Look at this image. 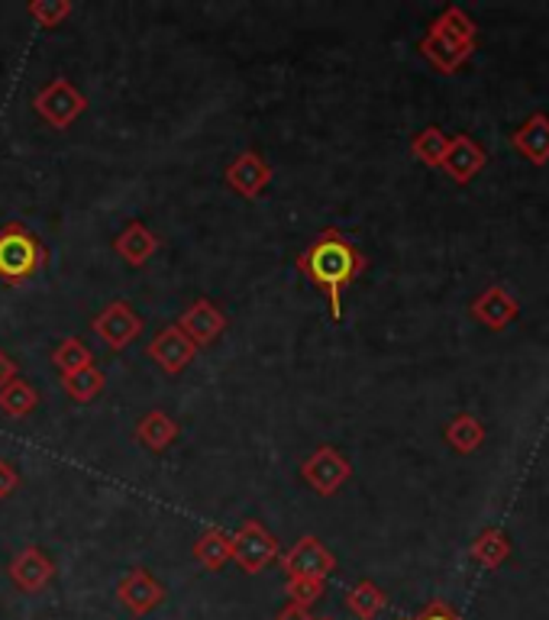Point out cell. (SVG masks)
<instances>
[{"mask_svg":"<svg viewBox=\"0 0 549 620\" xmlns=\"http://www.w3.org/2000/svg\"><path fill=\"white\" fill-rule=\"evenodd\" d=\"M278 556H282V547H278L275 533L265 530L258 520H246V524L240 527V533L233 537V552H230V559H233L246 576H258V572L268 569Z\"/></svg>","mask_w":549,"mask_h":620,"instance_id":"277c9868","label":"cell"},{"mask_svg":"<svg viewBox=\"0 0 549 620\" xmlns=\"http://www.w3.org/2000/svg\"><path fill=\"white\" fill-rule=\"evenodd\" d=\"M13 378H20V365L13 363L7 353H0V388H3V385H10Z\"/></svg>","mask_w":549,"mask_h":620,"instance_id":"1f68e13d","label":"cell"},{"mask_svg":"<svg viewBox=\"0 0 549 620\" xmlns=\"http://www.w3.org/2000/svg\"><path fill=\"white\" fill-rule=\"evenodd\" d=\"M45 246L37 233L23 223H7L0 230V282L10 288H20L33 282L45 265Z\"/></svg>","mask_w":549,"mask_h":620,"instance_id":"7a4b0ae2","label":"cell"},{"mask_svg":"<svg viewBox=\"0 0 549 620\" xmlns=\"http://www.w3.org/2000/svg\"><path fill=\"white\" fill-rule=\"evenodd\" d=\"M179 329L184 336L201 349V346H211L214 339H220V333L226 329V314L220 311L214 301L207 297H197L179 321Z\"/></svg>","mask_w":549,"mask_h":620,"instance_id":"8fae6325","label":"cell"},{"mask_svg":"<svg viewBox=\"0 0 549 620\" xmlns=\"http://www.w3.org/2000/svg\"><path fill=\"white\" fill-rule=\"evenodd\" d=\"M62 388H65V395H69L72 402L78 404L94 402V398L104 392V372H101L98 365H88L84 372L62 378Z\"/></svg>","mask_w":549,"mask_h":620,"instance_id":"cb8c5ba5","label":"cell"},{"mask_svg":"<svg viewBox=\"0 0 549 620\" xmlns=\"http://www.w3.org/2000/svg\"><path fill=\"white\" fill-rule=\"evenodd\" d=\"M385 604H388V594L375 582H368V579L353 585L349 594H346V608L359 620H375L385 611Z\"/></svg>","mask_w":549,"mask_h":620,"instance_id":"ffe728a7","label":"cell"},{"mask_svg":"<svg viewBox=\"0 0 549 620\" xmlns=\"http://www.w3.org/2000/svg\"><path fill=\"white\" fill-rule=\"evenodd\" d=\"M301 478L317 491V495H336L349 478H353V466H349V459L343 456V453H336L333 446H321V449H314L307 459H304V466H301Z\"/></svg>","mask_w":549,"mask_h":620,"instance_id":"8992f818","label":"cell"},{"mask_svg":"<svg viewBox=\"0 0 549 620\" xmlns=\"http://www.w3.org/2000/svg\"><path fill=\"white\" fill-rule=\"evenodd\" d=\"M52 365L62 372V378L84 372L88 365H94V353L78 339V336H65L55 349H52Z\"/></svg>","mask_w":549,"mask_h":620,"instance_id":"7402d4cb","label":"cell"},{"mask_svg":"<svg viewBox=\"0 0 549 620\" xmlns=\"http://www.w3.org/2000/svg\"><path fill=\"white\" fill-rule=\"evenodd\" d=\"M514 146L523 159H530L533 165H547L549 162V116L547 113H533L517 133H514Z\"/></svg>","mask_w":549,"mask_h":620,"instance_id":"2e32d148","label":"cell"},{"mask_svg":"<svg viewBox=\"0 0 549 620\" xmlns=\"http://www.w3.org/2000/svg\"><path fill=\"white\" fill-rule=\"evenodd\" d=\"M39 404V392L30 385V382H23V378H13L10 385H3L0 388V410L7 414V417H27V414H33Z\"/></svg>","mask_w":549,"mask_h":620,"instance_id":"44dd1931","label":"cell"},{"mask_svg":"<svg viewBox=\"0 0 549 620\" xmlns=\"http://www.w3.org/2000/svg\"><path fill=\"white\" fill-rule=\"evenodd\" d=\"M275 620H321L311 614V608H301V604H285L278 614H275Z\"/></svg>","mask_w":549,"mask_h":620,"instance_id":"d6a6232c","label":"cell"},{"mask_svg":"<svg viewBox=\"0 0 549 620\" xmlns=\"http://www.w3.org/2000/svg\"><path fill=\"white\" fill-rule=\"evenodd\" d=\"M401 620H462L449 604H443V601H430L417 618H401Z\"/></svg>","mask_w":549,"mask_h":620,"instance_id":"4dcf8cb0","label":"cell"},{"mask_svg":"<svg viewBox=\"0 0 549 620\" xmlns=\"http://www.w3.org/2000/svg\"><path fill=\"white\" fill-rule=\"evenodd\" d=\"M272 182V165L258 155L256 149H246L243 155H236L230 165H226V184L246 197V201H256L265 194V187Z\"/></svg>","mask_w":549,"mask_h":620,"instance_id":"9c48e42d","label":"cell"},{"mask_svg":"<svg viewBox=\"0 0 549 620\" xmlns=\"http://www.w3.org/2000/svg\"><path fill=\"white\" fill-rule=\"evenodd\" d=\"M472 311H476V317L485 327L505 329L514 317H517V301H514L511 294L505 292L501 285H491V288L472 304Z\"/></svg>","mask_w":549,"mask_h":620,"instance_id":"e0dca14e","label":"cell"},{"mask_svg":"<svg viewBox=\"0 0 549 620\" xmlns=\"http://www.w3.org/2000/svg\"><path fill=\"white\" fill-rule=\"evenodd\" d=\"M113 250H116V256L123 258L126 265H133V268H143L149 258L159 253V236L149 230L146 223H130L116 240H113Z\"/></svg>","mask_w":549,"mask_h":620,"instance_id":"9a60e30c","label":"cell"},{"mask_svg":"<svg viewBox=\"0 0 549 620\" xmlns=\"http://www.w3.org/2000/svg\"><path fill=\"white\" fill-rule=\"evenodd\" d=\"M434 33H443V37L456 39V42H466V45H476V23L459 10V7H446L434 20L430 27Z\"/></svg>","mask_w":549,"mask_h":620,"instance_id":"4316f807","label":"cell"},{"mask_svg":"<svg viewBox=\"0 0 549 620\" xmlns=\"http://www.w3.org/2000/svg\"><path fill=\"white\" fill-rule=\"evenodd\" d=\"M366 268V256L339 233V230H324L301 256H297V272L321 292L327 294L329 314L333 321L343 317V288L359 278Z\"/></svg>","mask_w":549,"mask_h":620,"instance_id":"6da1fadb","label":"cell"},{"mask_svg":"<svg viewBox=\"0 0 549 620\" xmlns=\"http://www.w3.org/2000/svg\"><path fill=\"white\" fill-rule=\"evenodd\" d=\"M33 110L49 126L69 130L74 120L88 110V98L74 88L69 78H55V81L39 88L37 98H33Z\"/></svg>","mask_w":549,"mask_h":620,"instance_id":"3957f363","label":"cell"},{"mask_svg":"<svg viewBox=\"0 0 549 620\" xmlns=\"http://www.w3.org/2000/svg\"><path fill=\"white\" fill-rule=\"evenodd\" d=\"M136 439L152 453H162L179 439V424L165 410H149L136 424Z\"/></svg>","mask_w":549,"mask_h":620,"instance_id":"ac0fdd59","label":"cell"},{"mask_svg":"<svg viewBox=\"0 0 549 620\" xmlns=\"http://www.w3.org/2000/svg\"><path fill=\"white\" fill-rule=\"evenodd\" d=\"M485 162H488V155H485V149L478 146L476 140H469V136H453L439 169H443L453 182L466 184L472 182L478 172L485 169Z\"/></svg>","mask_w":549,"mask_h":620,"instance_id":"4fadbf2b","label":"cell"},{"mask_svg":"<svg viewBox=\"0 0 549 620\" xmlns=\"http://www.w3.org/2000/svg\"><path fill=\"white\" fill-rule=\"evenodd\" d=\"M7 572H10V579H13V585H17L20 591L37 594V591H42L45 585L52 582L55 562L39 547H27L10 559V569H7Z\"/></svg>","mask_w":549,"mask_h":620,"instance_id":"7c38bea8","label":"cell"},{"mask_svg":"<svg viewBox=\"0 0 549 620\" xmlns=\"http://www.w3.org/2000/svg\"><path fill=\"white\" fill-rule=\"evenodd\" d=\"M116 601L133 614V618H146L149 611H155L165 601V585L155 582L146 569H133L116 582Z\"/></svg>","mask_w":549,"mask_h":620,"instance_id":"ba28073f","label":"cell"},{"mask_svg":"<svg viewBox=\"0 0 549 620\" xmlns=\"http://www.w3.org/2000/svg\"><path fill=\"white\" fill-rule=\"evenodd\" d=\"M143 317L133 311V304H126V301H110L108 307L91 321V329H94V336L113 349V353H123L140 333H143Z\"/></svg>","mask_w":549,"mask_h":620,"instance_id":"5b68a950","label":"cell"},{"mask_svg":"<svg viewBox=\"0 0 549 620\" xmlns=\"http://www.w3.org/2000/svg\"><path fill=\"white\" fill-rule=\"evenodd\" d=\"M508 556H511V540L501 530H495V527L478 533L476 543H472V559L478 566H485V569H498Z\"/></svg>","mask_w":549,"mask_h":620,"instance_id":"603a6c76","label":"cell"},{"mask_svg":"<svg viewBox=\"0 0 549 620\" xmlns=\"http://www.w3.org/2000/svg\"><path fill=\"white\" fill-rule=\"evenodd\" d=\"M282 569L288 579H314V582H327L329 572L336 569V559L317 537H301L285 556H282Z\"/></svg>","mask_w":549,"mask_h":620,"instance_id":"52a82bcc","label":"cell"},{"mask_svg":"<svg viewBox=\"0 0 549 620\" xmlns=\"http://www.w3.org/2000/svg\"><path fill=\"white\" fill-rule=\"evenodd\" d=\"M446 439L456 453H476L485 443V427L478 424L472 414H459L449 427H446Z\"/></svg>","mask_w":549,"mask_h":620,"instance_id":"d4e9b609","label":"cell"},{"mask_svg":"<svg viewBox=\"0 0 549 620\" xmlns=\"http://www.w3.org/2000/svg\"><path fill=\"white\" fill-rule=\"evenodd\" d=\"M230 552H233V537L226 533V530H207L197 543H194V559L204 566V569H211V572H217L223 569L226 562H230Z\"/></svg>","mask_w":549,"mask_h":620,"instance_id":"d6986e66","label":"cell"},{"mask_svg":"<svg viewBox=\"0 0 549 620\" xmlns=\"http://www.w3.org/2000/svg\"><path fill=\"white\" fill-rule=\"evenodd\" d=\"M446 149H449V136H446L439 126L420 130V133L414 136V143H410V152H414L424 165H430V169H439V165H443Z\"/></svg>","mask_w":549,"mask_h":620,"instance_id":"484cf974","label":"cell"},{"mask_svg":"<svg viewBox=\"0 0 549 620\" xmlns=\"http://www.w3.org/2000/svg\"><path fill=\"white\" fill-rule=\"evenodd\" d=\"M149 359L159 365L165 375H179L184 372L187 365L194 363V356H197V346L184 336L179 324H172V327L159 329V336L152 339L146 346Z\"/></svg>","mask_w":549,"mask_h":620,"instance_id":"30bf717a","label":"cell"},{"mask_svg":"<svg viewBox=\"0 0 549 620\" xmlns=\"http://www.w3.org/2000/svg\"><path fill=\"white\" fill-rule=\"evenodd\" d=\"M17 488H20V472L13 469V463L0 459V501H3V498H10Z\"/></svg>","mask_w":549,"mask_h":620,"instance_id":"f546056e","label":"cell"},{"mask_svg":"<svg viewBox=\"0 0 549 620\" xmlns=\"http://www.w3.org/2000/svg\"><path fill=\"white\" fill-rule=\"evenodd\" d=\"M472 49L476 45H466V42H456V39L443 37V33H427L424 42H420V52H424V59L430 62V65H437L439 72L453 74L459 72L466 62H469V55H472Z\"/></svg>","mask_w":549,"mask_h":620,"instance_id":"5bb4252c","label":"cell"},{"mask_svg":"<svg viewBox=\"0 0 549 620\" xmlns=\"http://www.w3.org/2000/svg\"><path fill=\"white\" fill-rule=\"evenodd\" d=\"M285 594H288V604L311 608L314 601H321V598L327 594V582H314V579H288Z\"/></svg>","mask_w":549,"mask_h":620,"instance_id":"f1b7e54d","label":"cell"},{"mask_svg":"<svg viewBox=\"0 0 549 620\" xmlns=\"http://www.w3.org/2000/svg\"><path fill=\"white\" fill-rule=\"evenodd\" d=\"M321 620H333V618H321Z\"/></svg>","mask_w":549,"mask_h":620,"instance_id":"836d02e7","label":"cell"},{"mask_svg":"<svg viewBox=\"0 0 549 620\" xmlns=\"http://www.w3.org/2000/svg\"><path fill=\"white\" fill-rule=\"evenodd\" d=\"M27 13H30V20H37V27L52 30L72 17V0H33V3H27Z\"/></svg>","mask_w":549,"mask_h":620,"instance_id":"83f0119b","label":"cell"}]
</instances>
